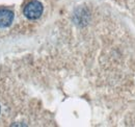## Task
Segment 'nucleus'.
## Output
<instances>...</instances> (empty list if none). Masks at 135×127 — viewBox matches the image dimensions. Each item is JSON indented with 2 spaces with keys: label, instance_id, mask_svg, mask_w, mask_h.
Wrapping results in <instances>:
<instances>
[{
  "label": "nucleus",
  "instance_id": "f257e3e1",
  "mask_svg": "<svg viewBox=\"0 0 135 127\" xmlns=\"http://www.w3.org/2000/svg\"><path fill=\"white\" fill-rule=\"evenodd\" d=\"M43 11H44L43 4L37 0H32L29 3H27L26 6L24 7V15L28 19L35 20L42 16Z\"/></svg>",
  "mask_w": 135,
  "mask_h": 127
},
{
  "label": "nucleus",
  "instance_id": "f03ea898",
  "mask_svg": "<svg viewBox=\"0 0 135 127\" xmlns=\"http://www.w3.org/2000/svg\"><path fill=\"white\" fill-rule=\"evenodd\" d=\"M14 14L9 10H0V27L4 28L13 23Z\"/></svg>",
  "mask_w": 135,
  "mask_h": 127
}]
</instances>
